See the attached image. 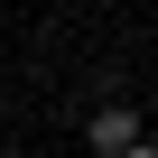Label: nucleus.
Wrapping results in <instances>:
<instances>
[{"mask_svg": "<svg viewBox=\"0 0 158 158\" xmlns=\"http://www.w3.org/2000/svg\"><path fill=\"white\" fill-rule=\"evenodd\" d=\"M130 139H139V112H130V102H102V112H93V149H112V158H121Z\"/></svg>", "mask_w": 158, "mask_h": 158, "instance_id": "f257e3e1", "label": "nucleus"}, {"mask_svg": "<svg viewBox=\"0 0 158 158\" xmlns=\"http://www.w3.org/2000/svg\"><path fill=\"white\" fill-rule=\"evenodd\" d=\"M121 158H158V149H149V139H130V149H121Z\"/></svg>", "mask_w": 158, "mask_h": 158, "instance_id": "f03ea898", "label": "nucleus"}]
</instances>
